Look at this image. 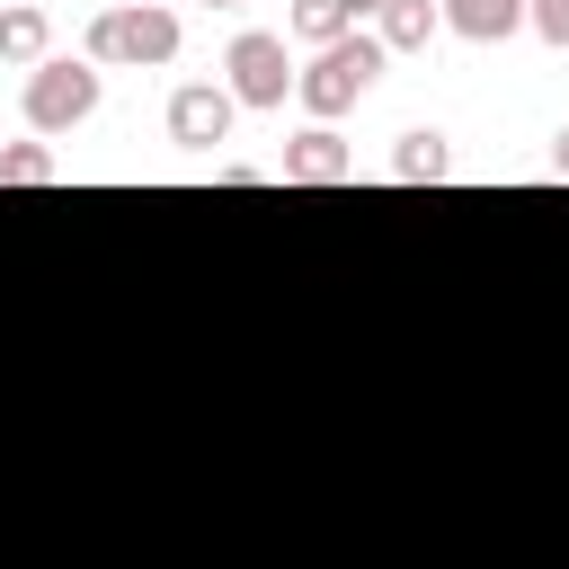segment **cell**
<instances>
[{
  "label": "cell",
  "instance_id": "6",
  "mask_svg": "<svg viewBox=\"0 0 569 569\" xmlns=\"http://www.w3.org/2000/svg\"><path fill=\"white\" fill-rule=\"evenodd\" d=\"M284 178H293V187H347V178H356L347 133H338V124H302V133L284 142Z\"/></svg>",
  "mask_w": 569,
  "mask_h": 569
},
{
  "label": "cell",
  "instance_id": "8",
  "mask_svg": "<svg viewBox=\"0 0 569 569\" xmlns=\"http://www.w3.org/2000/svg\"><path fill=\"white\" fill-rule=\"evenodd\" d=\"M436 27H445V9H436V0H382L373 44H382V53H427V44H436Z\"/></svg>",
  "mask_w": 569,
  "mask_h": 569
},
{
  "label": "cell",
  "instance_id": "1",
  "mask_svg": "<svg viewBox=\"0 0 569 569\" xmlns=\"http://www.w3.org/2000/svg\"><path fill=\"white\" fill-rule=\"evenodd\" d=\"M382 62H391V53H382L365 27H356V36H338V44H320V53L293 71V98H302V116H311V124L347 116V107H356V98L382 80Z\"/></svg>",
  "mask_w": 569,
  "mask_h": 569
},
{
  "label": "cell",
  "instance_id": "4",
  "mask_svg": "<svg viewBox=\"0 0 569 569\" xmlns=\"http://www.w3.org/2000/svg\"><path fill=\"white\" fill-rule=\"evenodd\" d=\"M222 89H231V107H284L293 98V44L276 36V27H240L231 36V53H222Z\"/></svg>",
  "mask_w": 569,
  "mask_h": 569
},
{
  "label": "cell",
  "instance_id": "9",
  "mask_svg": "<svg viewBox=\"0 0 569 569\" xmlns=\"http://www.w3.org/2000/svg\"><path fill=\"white\" fill-rule=\"evenodd\" d=\"M436 9H445V27L471 36V44H507V36L525 27V0H436Z\"/></svg>",
  "mask_w": 569,
  "mask_h": 569
},
{
  "label": "cell",
  "instance_id": "13",
  "mask_svg": "<svg viewBox=\"0 0 569 569\" xmlns=\"http://www.w3.org/2000/svg\"><path fill=\"white\" fill-rule=\"evenodd\" d=\"M525 27L542 44H569V0H525Z\"/></svg>",
  "mask_w": 569,
  "mask_h": 569
},
{
  "label": "cell",
  "instance_id": "16",
  "mask_svg": "<svg viewBox=\"0 0 569 569\" xmlns=\"http://www.w3.org/2000/svg\"><path fill=\"white\" fill-rule=\"evenodd\" d=\"M213 9H249V0H213Z\"/></svg>",
  "mask_w": 569,
  "mask_h": 569
},
{
  "label": "cell",
  "instance_id": "5",
  "mask_svg": "<svg viewBox=\"0 0 569 569\" xmlns=\"http://www.w3.org/2000/svg\"><path fill=\"white\" fill-rule=\"evenodd\" d=\"M231 89L222 80H187L178 98H169V142L178 151H213V142H231Z\"/></svg>",
  "mask_w": 569,
  "mask_h": 569
},
{
  "label": "cell",
  "instance_id": "11",
  "mask_svg": "<svg viewBox=\"0 0 569 569\" xmlns=\"http://www.w3.org/2000/svg\"><path fill=\"white\" fill-rule=\"evenodd\" d=\"M338 36H356V18H347L338 0H293V9H284V44H311V53H320V44H338Z\"/></svg>",
  "mask_w": 569,
  "mask_h": 569
},
{
  "label": "cell",
  "instance_id": "10",
  "mask_svg": "<svg viewBox=\"0 0 569 569\" xmlns=\"http://www.w3.org/2000/svg\"><path fill=\"white\" fill-rule=\"evenodd\" d=\"M445 169H453L445 133H427V124H418V133H400V151H391V178H400V187H436Z\"/></svg>",
  "mask_w": 569,
  "mask_h": 569
},
{
  "label": "cell",
  "instance_id": "2",
  "mask_svg": "<svg viewBox=\"0 0 569 569\" xmlns=\"http://www.w3.org/2000/svg\"><path fill=\"white\" fill-rule=\"evenodd\" d=\"M178 44H187V27H178V9L169 0H116V9H98L89 18V62L107 71V62H178Z\"/></svg>",
  "mask_w": 569,
  "mask_h": 569
},
{
  "label": "cell",
  "instance_id": "3",
  "mask_svg": "<svg viewBox=\"0 0 569 569\" xmlns=\"http://www.w3.org/2000/svg\"><path fill=\"white\" fill-rule=\"evenodd\" d=\"M18 107H27V124L36 133H71V124H89L98 116V62L80 53H44L36 71H27V89H18Z\"/></svg>",
  "mask_w": 569,
  "mask_h": 569
},
{
  "label": "cell",
  "instance_id": "14",
  "mask_svg": "<svg viewBox=\"0 0 569 569\" xmlns=\"http://www.w3.org/2000/svg\"><path fill=\"white\" fill-rule=\"evenodd\" d=\"M338 9H347V18H382V0H338Z\"/></svg>",
  "mask_w": 569,
  "mask_h": 569
},
{
  "label": "cell",
  "instance_id": "15",
  "mask_svg": "<svg viewBox=\"0 0 569 569\" xmlns=\"http://www.w3.org/2000/svg\"><path fill=\"white\" fill-rule=\"evenodd\" d=\"M551 178H569V133H560V142H551Z\"/></svg>",
  "mask_w": 569,
  "mask_h": 569
},
{
  "label": "cell",
  "instance_id": "7",
  "mask_svg": "<svg viewBox=\"0 0 569 569\" xmlns=\"http://www.w3.org/2000/svg\"><path fill=\"white\" fill-rule=\"evenodd\" d=\"M44 53H53V18H44V0H0V62L36 71Z\"/></svg>",
  "mask_w": 569,
  "mask_h": 569
},
{
  "label": "cell",
  "instance_id": "12",
  "mask_svg": "<svg viewBox=\"0 0 569 569\" xmlns=\"http://www.w3.org/2000/svg\"><path fill=\"white\" fill-rule=\"evenodd\" d=\"M53 178H62V160L44 142H0V187H53Z\"/></svg>",
  "mask_w": 569,
  "mask_h": 569
}]
</instances>
